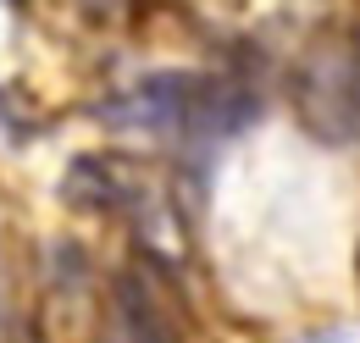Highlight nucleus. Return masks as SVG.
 <instances>
[{
	"mask_svg": "<svg viewBox=\"0 0 360 343\" xmlns=\"http://www.w3.org/2000/svg\"><path fill=\"white\" fill-rule=\"evenodd\" d=\"M111 338L117 343H178L161 304L150 299V288L139 277H117L111 288Z\"/></svg>",
	"mask_w": 360,
	"mask_h": 343,
	"instance_id": "1",
	"label": "nucleus"
}]
</instances>
